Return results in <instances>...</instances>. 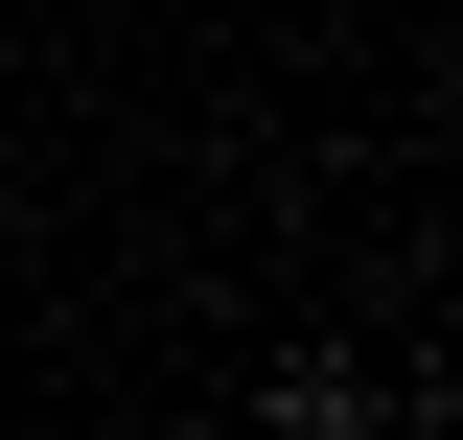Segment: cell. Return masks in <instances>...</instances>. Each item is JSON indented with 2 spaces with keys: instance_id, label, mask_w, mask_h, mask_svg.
<instances>
[{
  "instance_id": "obj_1",
  "label": "cell",
  "mask_w": 463,
  "mask_h": 440,
  "mask_svg": "<svg viewBox=\"0 0 463 440\" xmlns=\"http://www.w3.org/2000/svg\"><path fill=\"white\" fill-rule=\"evenodd\" d=\"M279 440H394V394H371V371H325V348H301V371H279Z\"/></svg>"
}]
</instances>
